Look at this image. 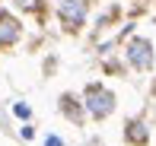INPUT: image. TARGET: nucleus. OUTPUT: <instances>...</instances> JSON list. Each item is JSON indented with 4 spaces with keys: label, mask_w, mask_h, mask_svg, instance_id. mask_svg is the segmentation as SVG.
<instances>
[{
    "label": "nucleus",
    "mask_w": 156,
    "mask_h": 146,
    "mask_svg": "<svg viewBox=\"0 0 156 146\" xmlns=\"http://www.w3.org/2000/svg\"><path fill=\"white\" fill-rule=\"evenodd\" d=\"M86 111L89 117H96V121H105V117L115 111V95L108 92L105 86H99V83H93V86H86Z\"/></svg>",
    "instance_id": "1"
},
{
    "label": "nucleus",
    "mask_w": 156,
    "mask_h": 146,
    "mask_svg": "<svg viewBox=\"0 0 156 146\" xmlns=\"http://www.w3.org/2000/svg\"><path fill=\"white\" fill-rule=\"evenodd\" d=\"M86 10H89V0H61V6H58L61 25L67 32H76L86 22Z\"/></svg>",
    "instance_id": "2"
},
{
    "label": "nucleus",
    "mask_w": 156,
    "mask_h": 146,
    "mask_svg": "<svg viewBox=\"0 0 156 146\" xmlns=\"http://www.w3.org/2000/svg\"><path fill=\"white\" fill-rule=\"evenodd\" d=\"M127 60H131L137 70H150L153 67V45L150 38H134L127 45Z\"/></svg>",
    "instance_id": "3"
},
{
    "label": "nucleus",
    "mask_w": 156,
    "mask_h": 146,
    "mask_svg": "<svg viewBox=\"0 0 156 146\" xmlns=\"http://www.w3.org/2000/svg\"><path fill=\"white\" fill-rule=\"evenodd\" d=\"M19 35H23V25H19V19L0 10V48L16 45V41H19Z\"/></svg>",
    "instance_id": "4"
},
{
    "label": "nucleus",
    "mask_w": 156,
    "mask_h": 146,
    "mask_svg": "<svg viewBox=\"0 0 156 146\" xmlns=\"http://www.w3.org/2000/svg\"><path fill=\"white\" fill-rule=\"evenodd\" d=\"M124 140L134 143V146H144L147 140H150V127H147L144 121H131V124L124 127Z\"/></svg>",
    "instance_id": "5"
},
{
    "label": "nucleus",
    "mask_w": 156,
    "mask_h": 146,
    "mask_svg": "<svg viewBox=\"0 0 156 146\" xmlns=\"http://www.w3.org/2000/svg\"><path fill=\"white\" fill-rule=\"evenodd\" d=\"M61 111H64L73 124H83V108H80V102H76L73 95H61Z\"/></svg>",
    "instance_id": "6"
},
{
    "label": "nucleus",
    "mask_w": 156,
    "mask_h": 146,
    "mask_svg": "<svg viewBox=\"0 0 156 146\" xmlns=\"http://www.w3.org/2000/svg\"><path fill=\"white\" fill-rule=\"evenodd\" d=\"M45 146H64V140H61V137H48Z\"/></svg>",
    "instance_id": "7"
},
{
    "label": "nucleus",
    "mask_w": 156,
    "mask_h": 146,
    "mask_svg": "<svg viewBox=\"0 0 156 146\" xmlns=\"http://www.w3.org/2000/svg\"><path fill=\"white\" fill-rule=\"evenodd\" d=\"M13 111H16L19 117H29V108H26V105H16V108H13Z\"/></svg>",
    "instance_id": "8"
}]
</instances>
